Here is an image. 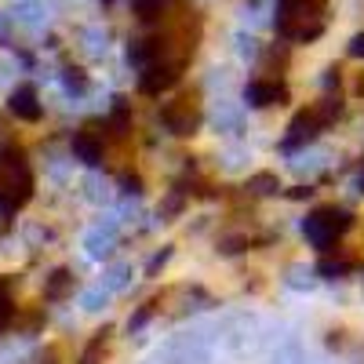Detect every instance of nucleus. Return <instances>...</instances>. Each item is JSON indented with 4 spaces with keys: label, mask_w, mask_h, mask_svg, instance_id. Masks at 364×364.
<instances>
[{
    "label": "nucleus",
    "mask_w": 364,
    "mask_h": 364,
    "mask_svg": "<svg viewBox=\"0 0 364 364\" xmlns=\"http://www.w3.org/2000/svg\"><path fill=\"white\" fill-rule=\"evenodd\" d=\"M328 0H281L277 4V33L295 44H310L324 33Z\"/></svg>",
    "instance_id": "nucleus-1"
},
{
    "label": "nucleus",
    "mask_w": 364,
    "mask_h": 364,
    "mask_svg": "<svg viewBox=\"0 0 364 364\" xmlns=\"http://www.w3.org/2000/svg\"><path fill=\"white\" fill-rule=\"evenodd\" d=\"M219 346H226L219 331H186V336L168 339L149 360L154 364H219Z\"/></svg>",
    "instance_id": "nucleus-2"
},
{
    "label": "nucleus",
    "mask_w": 364,
    "mask_h": 364,
    "mask_svg": "<svg viewBox=\"0 0 364 364\" xmlns=\"http://www.w3.org/2000/svg\"><path fill=\"white\" fill-rule=\"evenodd\" d=\"M350 230H353V215L339 204H317L310 215L302 219V237L321 252H331V245H339Z\"/></svg>",
    "instance_id": "nucleus-3"
},
{
    "label": "nucleus",
    "mask_w": 364,
    "mask_h": 364,
    "mask_svg": "<svg viewBox=\"0 0 364 364\" xmlns=\"http://www.w3.org/2000/svg\"><path fill=\"white\" fill-rule=\"evenodd\" d=\"M29 197H33V175H29L26 154L15 146L0 149V208H22Z\"/></svg>",
    "instance_id": "nucleus-4"
},
{
    "label": "nucleus",
    "mask_w": 364,
    "mask_h": 364,
    "mask_svg": "<svg viewBox=\"0 0 364 364\" xmlns=\"http://www.w3.org/2000/svg\"><path fill=\"white\" fill-rule=\"evenodd\" d=\"M339 113H343V102H339V99H321V102H314L310 109L295 113V120L288 124V135H284L281 146H284V149H302V146H310Z\"/></svg>",
    "instance_id": "nucleus-5"
},
{
    "label": "nucleus",
    "mask_w": 364,
    "mask_h": 364,
    "mask_svg": "<svg viewBox=\"0 0 364 364\" xmlns=\"http://www.w3.org/2000/svg\"><path fill=\"white\" fill-rule=\"evenodd\" d=\"M186 63H190V55H164V58L139 66V91L142 95H164L171 84H178Z\"/></svg>",
    "instance_id": "nucleus-6"
},
{
    "label": "nucleus",
    "mask_w": 364,
    "mask_h": 364,
    "mask_svg": "<svg viewBox=\"0 0 364 364\" xmlns=\"http://www.w3.org/2000/svg\"><path fill=\"white\" fill-rule=\"evenodd\" d=\"M200 120H204L200 102L190 99V95L171 99V102H164V109H161V124H164L171 135H182V139H186V135H197Z\"/></svg>",
    "instance_id": "nucleus-7"
},
{
    "label": "nucleus",
    "mask_w": 364,
    "mask_h": 364,
    "mask_svg": "<svg viewBox=\"0 0 364 364\" xmlns=\"http://www.w3.org/2000/svg\"><path fill=\"white\" fill-rule=\"evenodd\" d=\"M245 99H248V106H255V109L281 106V102H288V87H284L277 77H259V80H252V84L245 87Z\"/></svg>",
    "instance_id": "nucleus-8"
},
{
    "label": "nucleus",
    "mask_w": 364,
    "mask_h": 364,
    "mask_svg": "<svg viewBox=\"0 0 364 364\" xmlns=\"http://www.w3.org/2000/svg\"><path fill=\"white\" fill-rule=\"evenodd\" d=\"M73 154L84 164H99L102 161V135H95V128H80L73 135Z\"/></svg>",
    "instance_id": "nucleus-9"
},
{
    "label": "nucleus",
    "mask_w": 364,
    "mask_h": 364,
    "mask_svg": "<svg viewBox=\"0 0 364 364\" xmlns=\"http://www.w3.org/2000/svg\"><path fill=\"white\" fill-rule=\"evenodd\" d=\"M8 106H11V113H15L18 120H41V113H44V106L37 102V91H33V87H18V91H11Z\"/></svg>",
    "instance_id": "nucleus-10"
},
{
    "label": "nucleus",
    "mask_w": 364,
    "mask_h": 364,
    "mask_svg": "<svg viewBox=\"0 0 364 364\" xmlns=\"http://www.w3.org/2000/svg\"><path fill=\"white\" fill-rule=\"evenodd\" d=\"M273 364H328L324 357H310L299 343H284L277 353H273Z\"/></svg>",
    "instance_id": "nucleus-11"
},
{
    "label": "nucleus",
    "mask_w": 364,
    "mask_h": 364,
    "mask_svg": "<svg viewBox=\"0 0 364 364\" xmlns=\"http://www.w3.org/2000/svg\"><path fill=\"white\" fill-rule=\"evenodd\" d=\"M248 190H252L255 197L281 193V178H277V175H269V171H262V175H252V178H248Z\"/></svg>",
    "instance_id": "nucleus-12"
},
{
    "label": "nucleus",
    "mask_w": 364,
    "mask_h": 364,
    "mask_svg": "<svg viewBox=\"0 0 364 364\" xmlns=\"http://www.w3.org/2000/svg\"><path fill=\"white\" fill-rule=\"evenodd\" d=\"M106 346H109V331H99V336L87 343V350L80 353V364H99L106 357Z\"/></svg>",
    "instance_id": "nucleus-13"
},
{
    "label": "nucleus",
    "mask_w": 364,
    "mask_h": 364,
    "mask_svg": "<svg viewBox=\"0 0 364 364\" xmlns=\"http://www.w3.org/2000/svg\"><path fill=\"white\" fill-rule=\"evenodd\" d=\"M357 262L353 259H321L317 273H324V277H343V273H350Z\"/></svg>",
    "instance_id": "nucleus-14"
},
{
    "label": "nucleus",
    "mask_w": 364,
    "mask_h": 364,
    "mask_svg": "<svg viewBox=\"0 0 364 364\" xmlns=\"http://www.w3.org/2000/svg\"><path fill=\"white\" fill-rule=\"evenodd\" d=\"M161 11H164V0H135V15H139L142 22L161 18Z\"/></svg>",
    "instance_id": "nucleus-15"
},
{
    "label": "nucleus",
    "mask_w": 364,
    "mask_h": 364,
    "mask_svg": "<svg viewBox=\"0 0 364 364\" xmlns=\"http://www.w3.org/2000/svg\"><path fill=\"white\" fill-rule=\"evenodd\" d=\"M70 284H73V277L66 269H58L55 277H51V288H48V299H63L66 291H70Z\"/></svg>",
    "instance_id": "nucleus-16"
},
{
    "label": "nucleus",
    "mask_w": 364,
    "mask_h": 364,
    "mask_svg": "<svg viewBox=\"0 0 364 364\" xmlns=\"http://www.w3.org/2000/svg\"><path fill=\"white\" fill-rule=\"evenodd\" d=\"M288 273H291V277H288V284H295V288H302V284L310 288V284H314V273H310V269H302V266H291Z\"/></svg>",
    "instance_id": "nucleus-17"
},
{
    "label": "nucleus",
    "mask_w": 364,
    "mask_h": 364,
    "mask_svg": "<svg viewBox=\"0 0 364 364\" xmlns=\"http://www.w3.org/2000/svg\"><path fill=\"white\" fill-rule=\"evenodd\" d=\"M8 321H11V299H8L4 284H0V328H8Z\"/></svg>",
    "instance_id": "nucleus-18"
},
{
    "label": "nucleus",
    "mask_w": 364,
    "mask_h": 364,
    "mask_svg": "<svg viewBox=\"0 0 364 364\" xmlns=\"http://www.w3.org/2000/svg\"><path fill=\"white\" fill-rule=\"evenodd\" d=\"M350 55H353V58H364V33H357V37L350 41Z\"/></svg>",
    "instance_id": "nucleus-19"
},
{
    "label": "nucleus",
    "mask_w": 364,
    "mask_h": 364,
    "mask_svg": "<svg viewBox=\"0 0 364 364\" xmlns=\"http://www.w3.org/2000/svg\"><path fill=\"white\" fill-rule=\"evenodd\" d=\"M350 360H353V364H364V346H360V350H353V357H350Z\"/></svg>",
    "instance_id": "nucleus-20"
},
{
    "label": "nucleus",
    "mask_w": 364,
    "mask_h": 364,
    "mask_svg": "<svg viewBox=\"0 0 364 364\" xmlns=\"http://www.w3.org/2000/svg\"><path fill=\"white\" fill-rule=\"evenodd\" d=\"M357 190H360V193H364V171H360V175H357Z\"/></svg>",
    "instance_id": "nucleus-21"
},
{
    "label": "nucleus",
    "mask_w": 364,
    "mask_h": 364,
    "mask_svg": "<svg viewBox=\"0 0 364 364\" xmlns=\"http://www.w3.org/2000/svg\"><path fill=\"white\" fill-rule=\"evenodd\" d=\"M146 364H154V360H146Z\"/></svg>",
    "instance_id": "nucleus-22"
}]
</instances>
